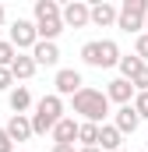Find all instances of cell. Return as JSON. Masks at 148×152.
<instances>
[{"label": "cell", "instance_id": "6da1fadb", "mask_svg": "<svg viewBox=\"0 0 148 152\" xmlns=\"http://www.w3.org/2000/svg\"><path fill=\"white\" fill-rule=\"evenodd\" d=\"M74 103V113L81 117V120H88V124H106V117H110V99H106V92L102 88H78L71 96Z\"/></svg>", "mask_w": 148, "mask_h": 152}, {"label": "cell", "instance_id": "7a4b0ae2", "mask_svg": "<svg viewBox=\"0 0 148 152\" xmlns=\"http://www.w3.org/2000/svg\"><path fill=\"white\" fill-rule=\"evenodd\" d=\"M32 25H36V36L42 42H57V36L64 32V21H60V4L57 0H36V11H32Z\"/></svg>", "mask_w": 148, "mask_h": 152}, {"label": "cell", "instance_id": "3957f363", "mask_svg": "<svg viewBox=\"0 0 148 152\" xmlns=\"http://www.w3.org/2000/svg\"><path fill=\"white\" fill-rule=\"evenodd\" d=\"M60 117H64V99H60L57 92L42 96V99L36 103V113L28 117V120H32V134H46V131H53Z\"/></svg>", "mask_w": 148, "mask_h": 152}, {"label": "cell", "instance_id": "277c9868", "mask_svg": "<svg viewBox=\"0 0 148 152\" xmlns=\"http://www.w3.org/2000/svg\"><path fill=\"white\" fill-rule=\"evenodd\" d=\"M120 57H123V53H120V46H116L113 39H92V42L81 46V60H85L88 67H99V71L116 67Z\"/></svg>", "mask_w": 148, "mask_h": 152}, {"label": "cell", "instance_id": "5b68a950", "mask_svg": "<svg viewBox=\"0 0 148 152\" xmlns=\"http://www.w3.org/2000/svg\"><path fill=\"white\" fill-rule=\"evenodd\" d=\"M145 14H148V0H123V4L116 7V28L141 36V28H145Z\"/></svg>", "mask_w": 148, "mask_h": 152}, {"label": "cell", "instance_id": "8992f818", "mask_svg": "<svg viewBox=\"0 0 148 152\" xmlns=\"http://www.w3.org/2000/svg\"><path fill=\"white\" fill-rule=\"evenodd\" d=\"M7 42L18 50V53H25V50H32L39 42L36 36V25L28 21V18H18V21H11V36H7Z\"/></svg>", "mask_w": 148, "mask_h": 152}, {"label": "cell", "instance_id": "52a82bcc", "mask_svg": "<svg viewBox=\"0 0 148 152\" xmlns=\"http://www.w3.org/2000/svg\"><path fill=\"white\" fill-rule=\"evenodd\" d=\"M60 21H64V28H85V25H88V4H85V0L64 4V7H60Z\"/></svg>", "mask_w": 148, "mask_h": 152}, {"label": "cell", "instance_id": "ba28073f", "mask_svg": "<svg viewBox=\"0 0 148 152\" xmlns=\"http://www.w3.org/2000/svg\"><path fill=\"white\" fill-rule=\"evenodd\" d=\"M53 88H57V96H60V99H64V96H74L78 88H85L81 71H74V67H60L57 78H53Z\"/></svg>", "mask_w": 148, "mask_h": 152}, {"label": "cell", "instance_id": "9c48e42d", "mask_svg": "<svg viewBox=\"0 0 148 152\" xmlns=\"http://www.w3.org/2000/svg\"><path fill=\"white\" fill-rule=\"evenodd\" d=\"M28 57L36 60V67H57V64H60V46H57V42H42V39H39L36 46L28 50Z\"/></svg>", "mask_w": 148, "mask_h": 152}, {"label": "cell", "instance_id": "30bf717a", "mask_svg": "<svg viewBox=\"0 0 148 152\" xmlns=\"http://www.w3.org/2000/svg\"><path fill=\"white\" fill-rule=\"evenodd\" d=\"M4 131H7V138L18 145V142H28L32 138V120H28V113H11V120L4 124Z\"/></svg>", "mask_w": 148, "mask_h": 152}, {"label": "cell", "instance_id": "8fae6325", "mask_svg": "<svg viewBox=\"0 0 148 152\" xmlns=\"http://www.w3.org/2000/svg\"><path fill=\"white\" fill-rule=\"evenodd\" d=\"M88 25H99V28L116 25V4H106V0L92 4V7H88Z\"/></svg>", "mask_w": 148, "mask_h": 152}, {"label": "cell", "instance_id": "7c38bea8", "mask_svg": "<svg viewBox=\"0 0 148 152\" xmlns=\"http://www.w3.org/2000/svg\"><path fill=\"white\" fill-rule=\"evenodd\" d=\"M49 134H53V145H74L78 142V120L74 117H60Z\"/></svg>", "mask_w": 148, "mask_h": 152}, {"label": "cell", "instance_id": "4fadbf2b", "mask_svg": "<svg viewBox=\"0 0 148 152\" xmlns=\"http://www.w3.org/2000/svg\"><path fill=\"white\" fill-rule=\"evenodd\" d=\"M106 99H110V103H120V106H131V99H134V85L123 81V78H113L110 85H106Z\"/></svg>", "mask_w": 148, "mask_h": 152}, {"label": "cell", "instance_id": "5bb4252c", "mask_svg": "<svg viewBox=\"0 0 148 152\" xmlns=\"http://www.w3.org/2000/svg\"><path fill=\"white\" fill-rule=\"evenodd\" d=\"M95 149H102V152H120V149H123V134H120L113 124H99V142H95Z\"/></svg>", "mask_w": 148, "mask_h": 152}, {"label": "cell", "instance_id": "9a60e30c", "mask_svg": "<svg viewBox=\"0 0 148 152\" xmlns=\"http://www.w3.org/2000/svg\"><path fill=\"white\" fill-rule=\"evenodd\" d=\"M7 71H11V78H14V81H28L39 67H36V60H32L28 53H18V57H14V64H11Z\"/></svg>", "mask_w": 148, "mask_h": 152}, {"label": "cell", "instance_id": "2e32d148", "mask_svg": "<svg viewBox=\"0 0 148 152\" xmlns=\"http://www.w3.org/2000/svg\"><path fill=\"white\" fill-rule=\"evenodd\" d=\"M138 124H141V120H138V113H134L131 106H120V110L113 113V127H116L120 134H134Z\"/></svg>", "mask_w": 148, "mask_h": 152}, {"label": "cell", "instance_id": "e0dca14e", "mask_svg": "<svg viewBox=\"0 0 148 152\" xmlns=\"http://www.w3.org/2000/svg\"><path fill=\"white\" fill-rule=\"evenodd\" d=\"M7 106H11L14 113H25V110L32 106V92H28L25 85H14V88L7 92Z\"/></svg>", "mask_w": 148, "mask_h": 152}, {"label": "cell", "instance_id": "ac0fdd59", "mask_svg": "<svg viewBox=\"0 0 148 152\" xmlns=\"http://www.w3.org/2000/svg\"><path fill=\"white\" fill-rule=\"evenodd\" d=\"M78 142H81V149H95V142H99V124L78 120Z\"/></svg>", "mask_w": 148, "mask_h": 152}, {"label": "cell", "instance_id": "d6986e66", "mask_svg": "<svg viewBox=\"0 0 148 152\" xmlns=\"http://www.w3.org/2000/svg\"><path fill=\"white\" fill-rule=\"evenodd\" d=\"M116 67H120V78H123V81H131V78L138 75V71H141L145 64H141V60H138L134 53H127V57H120V60H116Z\"/></svg>", "mask_w": 148, "mask_h": 152}, {"label": "cell", "instance_id": "ffe728a7", "mask_svg": "<svg viewBox=\"0 0 148 152\" xmlns=\"http://www.w3.org/2000/svg\"><path fill=\"white\" fill-rule=\"evenodd\" d=\"M131 110L138 113V120H148V92H134V99H131Z\"/></svg>", "mask_w": 148, "mask_h": 152}, {"label": "cell", "instance_id": "44dd1931", "mask_svg": "<svg viewBox=\"0 0 148 152\" xmlns=\"http://www.w3.org/2000/svg\"><path fill=\"white\" fill-rule=\"evenodd\" d=\"M14 57H18V50H14L7 39H0V67H11V64H14Z\"/></svg>", "mask_w": 148, "mask_h": 152}, {"label": "cell", "instance_id": "7402d4cb", "mask_svg": "<svg viewBox=\"0 0 148 152\" xmlns=\"http://www.w3.org/2000/svg\"><path fill=\"white\" fill-rule=\"evenodd\" d=\"M134 57H138L141 64H148V36H145V32H141L138 42H134Z\"/></svg>", "mask_w": 148, "mask_h": 152}, {"label": "cell", "instance_id": "603a6c76", "mask_svg": "<svg viewBox=\"0 0 148 152\" xmlns=\"http://www.w3.org/2000/svg\"><path fill=\"white\" fill-rule=\"evenodd\" d=\"M131 85H134V92H148V64H145L134 78H131Z\"/></svg>", "mask_w": 148, "mask_h": 152}, {"label": "cell", "instance_id": "cb8c5ba5", "mask_svg": "<svg viewBox=\"0 0 148 152\" xmlns=\"http://www.w3.org/2000/svg\"><path fill=\"white\" fill-rule=\"evenodd\" d=\"M11 88H14V78L7 67H0V92H11Z\"/></svg>", "mask_w": 148, "mask_h": 152}, {"label": "cell", "instance_id": "d4e9b609", "mask_svg": "<svg viewBox=\"0 0 148 152\" xmlns=\"http://www.w3.org/2000/svg\"><path fill=\"white\" fill-rule=\"evenodd\" d=\"M0 152H14V142L7 138V131L0 127Z\"/></svg>", "mask_w": 148, "mask_h": 152}, {"label": "cell", "instance_id": "484cf974", "mask_svg": "<svg viewBox=\"0 0 148 152\" xmlns=\"http://www.w3.org/2000/svg\"><path fill=\"white\" fill-rule=\"evenodd\" d=\"M49 152H78V149H74V145H53Z\"/></svg>", "mask_w": 148, "mask_h": 152}, {"label": "cell", "instance_id": "4316f807", "mask_svg": "<svg viewBox=\"0 0 148 152\" xmlns=\"http://www.w3.org/2000/svg\"><path fill=\"white\" fill-rule=\"evenodd\" d=\"M4 18H7V14H4V4H0V25H4Z\"/></svg>", "mask_w": 148, "mask_h": 152}, {"label": "cell", "instance_id": "83f0119b", "mask_svg": "<svg viewBox=\"0 0 148 152\" xmlns=\"http://www.w3.org/2000/svg\"><path fill=\"white\" fill-rule=\"evenodd\" d=\"M141 32H145V36H148V14H145V28H141Z\"/></svg>", "mask_w": 148, "mask_h": 152}, {"label": "cell", "instance_id": "f1b7e54d", "mask_svg": "<svg viewBox=\"0 0 148 152\" xmlns=\"http://www.w3.org/2000/svg\"><path fill=\"white\" fill-rule=\"evenodd\" d=\"M78 152H102V149H78Z\"/></svg>", "mask_w": 148, "mask_h": 152}, {"label": "cell", "instance_id": "f546056e", "mask_svg": "<svg viewBox=\"0 0 148 152\" xmlns=\"http://www.w3.org/2000/svg\"><path fill=\"white\" fill-rule=\"evenodd\" d=\"M145 149H148V142H145Z\"/></svg>", "mask_w": 148, "mask_h": 152}, {"label": "cell", "instance_id": "4dcf8cb0", "mask_svg": "<svg viewBox=\"0 0 148 152\" xmlns=\"http://www.w3.org/2000/svg\"><path fill=\"white\" fill-rule=\"evenodd\" d=\"M120 152H127V149H120Z\"/></svg>", "mask_w": 148, "mask_h": 152}]
</instances>
